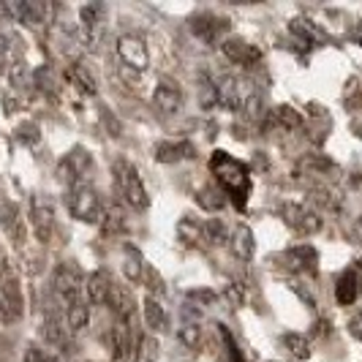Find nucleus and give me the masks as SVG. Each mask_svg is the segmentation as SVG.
I'll return each instance as SVG.
<instances>
[{
    "label": "nucleus",
    "mask_w": 362,
    "mask_h": 362,
    "mask_svg": "<svg viewBox=\"0 0 362 362\" xmlns=\"http://www.w3.org/2000/svg\"><path fill=\"white\" fill-rule=\"evenodd\" d=\"M177 235L185 245H191V248H197L202 240H204V232H202V226L197 221H191V218H182L180 223H177Z\"/></svg>",
    "instance_id": "nucleus-33"
},
{
    "label": "nucleus",
    "mask_w": 362,
    "mask_h": 362,
    "mask_svg": "<svg viewBox=\"0 0 362 362\" xmlns=\"http://www.w3.org/2000/svg\"><path fill=\"white\" fill-rule=\"evenodd\" d=\"M360 297V264L349 267L335 284V300L338 305H354Z\"/></svg>",
    "instance_id": "nucleus-16"
},
{
    "label": "nucleus",
    "mask_w": 362,
    "mask_h": 362,
    "mask_svg": "<svg viewBox=\"0 0 362 362\" xmlns=\"http://www.w3.org/2000/svg\"><path fill=\"white\" fill-rule=\"evenodd\" d=\"M88 297L93 305H107L109 289H112V275L107 270H93L88 275Z\"/></svg>",
    "instance_id": "nucleus-22"
},
{
    "label": "nucleus",
    "mask_w": 362,
    "mask_h": 362,
    "mask_svg": "<svg viewBox=\"0 0 362 362\" xmlns=\"http://www.w3.org/2000/svg\"><path fill=\"white\" fill-rule=\"evenodd\" d=\"M153 107L158 109V115L163 117H172L177 115L182 107V90L177 85V79L172 76H161L158 85H156V93H153Z\"/></svg>",
    "instance_id": "nucleus-8"
},
{
    "label": "nucleus",
    "mask_w": 362,
    "mask_h": 362,
    "mask_svg": "<svg viewBox=\"0 0 362 362\" xmlns=\"http://www.w3.org/2000/svg\"><path fill=\"white\" fill-rule=\"evenodd\" d=\"M22 362H47V354H44L38 346H28V349H25V357H22Z\"/></svg>",
    "instance_id": "nucleus-45"
},
{
    "label": "nucleus",
    "mask_w": 362,
    "mask_h": 362,
    "mask_svg": "<svg viewBox=\"0 0 362 362\" xmlns=\"http://www.w3.org/2000/svg\"><path fill=\"white\" fill-rule=\"evenodd\" d=\"M33 85H36L41 93H49V95H54V93L60 90V88H57V74H54L52 66L36 69V71H33Z\"/></svg>",
    "instance_id": "nucleus-34"
},
{
    "label": "nucleus",
    "mask_w": 362,
    "mask_h": 362,
    "mask_svg": "<svg viewBox=\"0 0 362 362\" xmlns=\"http://www.w3.org/2000/svg\"><path fill=\"white\" fill-rule=\"evenodd\" d=\"M281 344L286 346L297 360H308L310 357V341L305 335H300V332H286V335L281 338Z\"/></svg>",
    "instance_id": "nucleus-31"
},
{
    "label": "nucleus",
    "mask_w": 362,
    "mask_h": 362,
    "mask_svg": "<svg viewBox=\"0 0 362 362\" xmlns=\"http://www.w3.org/2000/svg\"><path fill=\"white\" fill-rule=\"evenodd\" d=\"M270 362H272V360H270Z\"/></svg>",
    "instance_id": "nucleus-52"
},
{
    "label": "nucleus",
    "mask_w": 362,
    "mask_h": 362,
    "mask_svg": "<svg viewBox=\"0 0 362 362\" xmlns=\"http://www.w3.org/2000/svg\"><path fill=\"white\" fill-rule=\"evenodd\" d=\"M270 120L275 126L286 128V131H300V128L305 126V120H303V115L297 112V109L286 107V104H281V107H275L270 112Z\"/></svg>",
    "instance_id": "nucleus-27"
},
{
    "label": "nucleus",
    "mask_w": 362,
    "mask_h": 362,
    "mask_svg": "<svg viewBox=\"0 0 362 362\" xmlns=\"http://www.w3.org/2000/svg\"><path fill=\"white\" fill-rule=\"evenodd\" d=\"M351 41L362 47V22H360V25H354V30H351Z\"/></svg>",
    "instance_id": "nucleus-48"
},
{
    "label": "nucleus",
    "mask_w": 362,
    "mask_h": 362,
    "mask_svg": "<svg viewBox=\"0 0 362 362\" xmlns=\"http://www.w3.org/2000/svg\"><path fill=\"white\" fill-rule=\"evenodd\" d=\"M107 305L112 308V313H115L117 319L128 322V319L134 316V310H136V297H134V291L128 289L126 284H117V281H112V289H109Z\"/></svg>",
    "instance_id": "nucleus-14"
},
{
    "label": "nucleus",
    "mask_w": 362,
    "mask_h": 362,
    "mask_svg": "<svg viewBox=\"0 0 362 362\" xmlns=\"http://www.w3.org/2000/svg\"><path fill=\"white\" fill-rule=\"evenodd\" d=\"M289 33L297 38L300 44H305L308 49H313V47H319V44H327V41H329L322 28H316L310 19H303V17L291 19V22H289Z\"/></svg>",
    "instance_id": "nucleus-15"
},
{
    "label": "nucleus",
    "mask_w": 362,
    "mask_h": 362,
    "mask_svg": "<svg viewBox=\"0 0 362 362\" xmlns=\"http://www.w3.org/2000/svg\"><path fill=\"white\" fill-rule=\"evenodd\" d=\"M25 313V297L19 289L17 278H3L0 281V322L14 325Z\"/></svg>",
    "instance_id": "nucleus-6"
},
{
    "label": "nucleus",
    "mask_w": 362,
    "mask_h": 362,
    "mask_svg": "<svg viewBox=\"0 0 362 362\" xmlns=\"http://www.w3.org/2000/svg\"><path fill=\"white\" fill-rule=\"evenodd\" d=\"M243 104V79L240 76H223L218 82V107L229 109V112H240Z\"/></svg>",
    "instance_id": "nucleus-19"
},
{
    "label": "nucleus",
    "mask_w": 362,
    "mask_h": 362,
    "mask_svg": "<svg viewBox=\"0 0 362 362\" xmlns=\"http://www.w3.org/2000/svg\"><path fill=\"white\" fill-rule=\"evenodd\" d=\"M286 259L291 262L294 270H303V272L319 270V254H316L313 245H297V248H289V251H286Z\"/></svg>",
    "instance_id": "nucleus-23"
},
{
    "label": "nucleus",
    "mask_w": 362,
    "mask_h": 362,
    "mask_svg": "<svg viewBox=\"0 0 362 362\" xmlns=\"http://www.w3.org/2000/svg\"><path fill=\"white\" fill-rule=\"evenodd\" d=\"M112 172H115V182H117L120 197H123L134 210H147L150 199H147L145 182H142V177H139V172H136L128 161H123V158L115 161Z\"/></svg>",
    "instance_id": "nucleus-3"
},
{
    "label": "nucleus",
    "mask_w": 362,
    "mask_h": 362,
    "mask_svg": "<svg viewBox=\"0 0 362 362\" xmlns=\"http://www.w3.org/2000/svg\"><path fill=\"white\" fill-rule=\"evenodd\" d=\"M44 14H47V6L33 3V0H17V3H8V17H14L22 25H30L38 28L44 25Z\"/></svg>",
    "instance_id": "nucleus-17"
},
{
    "label": "nucleus",
    "mask_w": 362,
    "mask_h": 362,
    "mask_svg": "<svg viewBox=\"0 0 362 362\" xmlns=\"http://www.w3.org/2000/svg\"><path fill=\"white\" fill-rule=\"evenodd\" d=\"M177 338H180V344L185 346V349H199L202 344V329L197 322H185V325L180 327V332H177Z\"/></svg>",
    "instance_id": "nucleus-39"
},
{
    "label": "nucleus",
    "mask_w": 362,
    "mask_h": 362,
    "mask_svg": "<svg viewBox=\"0 0 362 362\" xmlns=\"http://www.w3.org/2000/svg\"><path fill=\"white\" fill-rule=\"evenodd\" d=\"M185 158H197V147L188 139H180V142H161L156 147V161L158 163H177L185 161Z\"/></svg>",
    "instance_id": "nucleus-18"
},
{
    "label": "nucleus",
    "mask_w": 362,
    "mask_h": 362,
    "mask_svg": "<svg viewBox=\"0 0 362 362\" xmlns=\"http://www.w3.org/2000/svg\"><path fill=\"white\" fill-rule=\"evenodd\" d=\"M202 232H204V243L207 245H226L229 243V232H226V226L218 221V218H210L204 226H202Z\"/></svg>",
    "instance_id": "nucleus-32"
},
{
    "label": "nucleus",
    "mask_w": 362,
    "mask_h": 362,
    "mask_svg": "<svg viewBox=\"0 0 362 362\" xmlns=\"http://www.w3.org/2000/svg\"><path fill=\"white\" fill-rule=\"evenodd\" d=\"M93 169V158L85 147H74L71 153L57 163V180L66 188H71L76 182H88V175Z\"/></svg>",
    "instance_id": "nucleus-4"
},
{
    "label": "nucleus",
    "mask_w": 362,
    "mask_h": 362,
    "mask_svg": "<svg viewBox=\"0 0 362 362\" xmlns=\"http://www.w3.org/2000/svg\"><path fill=\"white\" fill-rule=\"evenodd\" d=\"M30 226L41 243H49L54 235V204L52 199H47L44 194L33 197L30 204Z\"/></svg>",
    "instance_id": "nucleus-9"
},
{
    "label": "nucleus",
    "mask_w": 362,
    "mask_h": 362,
    "mask_svg": "<svg viewBox=\"0 0 362 362\" xmlns=\"http://www.w3.org/2000/svg\"><path fill=\"white\" fill-rule=\"evenodd\" d=\"M109 335H112V362L136 360V341H139V338L131 335L128 322L117 319V322L112 325V332H109Z\"/></svg>",
    "instance_id": "nucleus-11"
},
{
    "label": "nucleus",
    "mask_w": 362,
    "mask_h": 362,
    "mask_svg": "<svg viewBox=\"0 0 362 362\" xmlns=\"http://www.w3.org/2000/svg\"><path fill=\"white\" fill-rule=\"evenodd\" d=\"M88 322H90V308H88V303L82 297L66 305V327L71 332H82L88 327Z\"/></svg>",
    "instance_id": "nucleus-25"
},
{
    "label": "nucleus",
    "mask_w": 362,
    "mask_h": 362,
    "mask_svg": "<svg viewBox=\"0 0 362 362\" xmlns=\"http://www.w3.org/2000/svg\"><path fill=\"white\" fill-rule=\"evenodd\" d=\"M117 54L134 71H147L150 66V52H147L145 38L139 36H120L117 38Z\"/></svg>",
    "instance_id": "nucleus-10"
},
{
    "label": "nucleus",
    "mask_w": 362,
    "mask_h": 362,
    "mask_svg": "<svg viewBox=\"0 0 362 362\" xmlns=\"http://www.w3.org/2000/svg\"><path fill=\"white\" fill-rule=\"evenodd\" d=\"M199 107L204 109V112H210V109L218 107V85L213 79H207V76L199 79Z\"/></svg>",
    "instance_id": "nucleus-36"
},
{
    "label": "nucleus",
    "mask_w": 362,
    "mask_h": 362,
    "mask_svg": "<svg viewBox=\"0 0 362 362\" xmlns=\"http://www.w3.org/2000/svg\"><path fill=\"white\" fill-rule=\"evenodd\" d=\"M3 270H6V262H3V256H0V275H3Z\"/></svg>",
    "instance_id": "nucleus-50"
},
{
    "label": "nucleus",
    "mask_w": 362,
    "mask_h": 362,
    "mask_svg": "<svg viewBox=\"0 0 362 362\" xmlns=\"http://www.w3.org/2000/svg\"><path fill=\"white\" fill-rule=\"evenodd\" d=\"M69 79H71L74 85H76V90L88 93V95H95V79H93V74L82 66V63H74L71 69H69Z\"/></svg>",
    "instance_id": "nucleus-29"
},
{
    "label": "nucleus",
    "mask_w": 362,
    "mask_h": 362,
    "mask_svg": "<svg viewBox=\"0 0 362 362\" xmlns=\"http://www.w3.org/2000/svg\"><path fill=\"white\" fill-rule=\"evenodd\" d=\"M223 297H226V303H229L232 308H243L245 300H248V294H245V286H243V284H229V286L223 289Z\"/></svg>",
    "instance_id": "nucleus-40"
},
{
    "label": "nucleus",
    "mask_w": 362,
    "mask_h": 362,
    "mask_svg": "<svg viewBox=\"0 0 362 362\" xmlns=\"http://www.w3.org/2000/svg\"><path fill=\"white\" fill-rule=\"evenodd\" d=\"M8 17V3H0V19Z\"/></svg>",
    "instance_id": "nucleus-49"
},
{
    "label": "nucleus",
    "mask_w": 362,
    "mask_h": 362,
    "mask_svg": "<svg viewBox=\"0 0 362 362\" xmlns=\"http://www.w3.org/2000/svg\"><path fill=\"white\" fill-rule=\"evenodd\" d=\"M44 338H47V344H52V346L66 344V325H63V316L54 308L47 310V319H44Z\"/></svg>",
    "instance_id": "nucleus-26"
},
{
    "label": "nucleus",
    "mask_w": 362,
    "mask_h": 362,
    "mask_svg": "<svg viewBox=\"0 0 362 362\" xmlns=\"http://www.w3.org/2000/svg\"><path fill=\"white\" fill-rule=\"evenodd\" d=\"M101 14H104V6L101 3H90V6H82L79 8V19H82V25H85V30H95L98 28V22H101Z\"/></svg>",
    "instance_id": "nucleus-38"
},
{
    "label": "nucleus",
    "mask_w": 362,
    "mask_h": 362,
    "mask_svg": "<svg viewBox=\"0 0 362 362\" xmlns=\"http://www.w3.org/2000/svg\"><path fill=\"white\" fill-rule=\"evenodd\" d=\"M191 303H199V305H216L218 303V294L213 289H191L185 294Z\"/></svg>",
    "instance_id": "nucleus-42"
},
{
    "label": "nucleus",
    "mask_w": 362,
    "mask_h": 362,
    "mask_svg": "<svg viewBox=\"0 0 362 362\" xmlns=\"http://www.w3.org/2000/svg\"><path fill=\"white\" fill-rule=\"evenodd\" d=\"M66 207L76 221L82 223H98L101 221V197L90 182H76L66 191Z\"/></svg>",
    "instance_id": "nucleus-2"
},
{
    "label": "nucleus",
    "mask_w": 362,
    "mask_h": 362,
    "mask_svg": "<svg viewBox=\"0 0 362 362\" xmlns=\"http://www.w3.org/2000/svg\"><path fill=\"white\" fill-rule=\"evenodd\" d=\"M197 202H199L204 210H210V213H218V210H223L226 207V194L221 191V188H202L199 194H197Z\"/></svg>",
    "instance_id": "nucleus-30"
},
{
    "label": "nucleus",
    "mask_w": 362,
    "mask_h": 362,
    "mask_svg": "<svg viewBox=\"0 0 362 362\" xmlns=\"http://www.w3.org/2000/svg\"><path fill=\"white\" fill-rule=\"evenodd\" d=\"M349 332H351L357 341H362V313H354V316L349 319Z\"/></svg>",
    "instance_id": "nucleus-46"
},
{
    "label": "nucleus",
    "mask_w": 362,
    "mask_h": 362,
    "mask_svg": "<svg viewBox=\"0 0 362 362\" xmlns=\"http://www.w3.org/2000/svg\"><path fill=\"white\" fill-rule=\"evenodd\" d=\"M98 117H101V123L107 126L109 136H120V131H123V128H120V120H117V117H115V115L109 112V107H101Z\"/></svg>",
    "instance_id": "nucleus-43"
},
{
    "label": "nucleus",
    "mask_w": 362,
    "mask_h": 362,
    "mask_svg": "<svg viewBox=\"0 0 362 362\" xmlns=\"http://www.w3.org/2000/svg\"><path fill=\"white\" fill-rule=\"evenodd\" d=\"M216 327H218V335H221V344H223V351H226L229 362H243V351H240V346H237L235 335L229 332V327L226 325H216Z\"/></svg>",
    "instance_id": "nucleus-37"
},
{
    "label": "nucleus",
    "mask_w": 362,
    "mask_h": 362,
    "mask_svg": "<svg viewBox=\"0 0 362 362\" xmlns=\"http://www.w3.org/2000/svg\"><path fill=\"white\" fill-rule=\"evenodd\" d=\"M281 216H284V221L289 223L297 235H316L325 226V221H322V216L316 210H308L305 204H294V202L284 204Z\"/></svg>",
    "instance_id": "nucleus-7"
},
{
    "label": "nucleus",
    "mask_w": 362,
    "mask_h": 362,
    "mask_svg": "<svg viewBox=\"0 0 362 362\" xmlns=\"http://www.w3.org/2000/svg\"><path fill=\"white\" fill-rule=\"evenodd\" d=\"M82 281H85V275H82V270H79L74 262H63V264L54 270L52 289H54V294L63 300V305H69V303L82 297Z\"/></svg>",
    "instance_id": "nucleus-5"
},
{
    "label": "nucleus",
    "mask_w": 362,
    "mask_h": 362,
    "mask_svg": "<svg viewBox=\"0 0 362 362\" xmlns=\"http://www.w3.org/2000/svg\"><path fill=\"white\" fill-rule=\"evenodd\" d=\"M351 240H354V243H362V218L354 223V229H351Z\"/></svg>",
    "instance_id": "nucleus-47"
},
{
    "label": "nucleus",
    "mask_w": 362,
    "mask_h": 362,
    "mask_svg": "<svg viewBox=\"0 0 362 362\" xmlns=\"http://www.w3.org/2000/svg\"><path fill=\"white\" fill-rule=\"evenodd\" d=\"M101 229L107 235H117L126 229V216L120 213V207H109V210H101Z\"/></svg>",
    "instance_id": "nucleus-35"
},
{
    "label": "nucleus",
    "mask_w": 362,
    "mask_h": 362,
    "mask_svg": "<svg viewBox=\"0 0 362 362\" xmlns=\"http://www.w3.org/2000/svg\"><path fill=\"white\" fill-rule=\"evenodd\" d=\"M226 30H229V19L213 17V14H197V17H191V33L199 36L204 44H216Z\"/></svg>",
    "instance_id": "nucleus-13"
},
{
    "label": "nucleus",
    "mask_w": 362,
    "mask_h": 362,
    "mask_svg": "<svg viewBox=\"0 0 362 362\" xmlns=\"http://www.w3.org/2000/svg\"><path fill=\"white\" fill-rule=\"evenodd\" d=\"M229 245H232V254L240 259V262H251L256 251V240H254V229L245 226V223H237L232 237H229Z\"/></svg>",
    "instance_id": "nucleus-20"
},
{
    "label": "nucleus",
    "mask_w": 362,
    "mask_h": 362,
    "mask_svg": "<svg viewBox=\"0 0 362 362\" xmlns=\"http://www.w3.org/2000/svg\"><path fill=\"white\" fill-rule=\"evenodd\" d=\"M145 272H147V289L153 291V294H166V286H163V281H161V275L153 270L150 264H145Z\"/></svg>",
    "instance_id": "nucleus-44"
},
{
    "label": "nucleus",
    "mask_w": 362,
    "mask_h": 362,
    "mask_svg": "<svg viewBox=\"0 0 362 362\" xmlns=\"http://www.w3.org/2000/svg\"><path fill=\"white\" fill-rule=\"evenodd\" d=\"M17 139L22 142V145L33 147L41 139V131H38L36 123H22V126L17 128Z\"/></svg>",
    "instance_id": "nucleus-41"
},
{
    "label": "nucleus",
    "mask_w": 362,
    "mask_h": 362,
    "mask_svg": "<svg viewBox=\"0 0 362 362\" xmlns=\"http://www.w3.org/2000/svg\"><path fill=\"white\" fill-rule=\"evenodd\" d=\"M221 52L226 54V60H232L237 66H245V69H251V66H256V63L262 60V49L254 47V44H248L245 38H240V36L223 38Z\"/></svg>",
    "instance_id": "nucleus-12"
},
{
    "label": "nucleus",
    "mask_w": 362,
    "mask_h": 362,
    "mask_svg": "<svg viewBox=\"0 0 362 362\" xmlns=\"http://www.w3.org/2000/svg\"><path fill=\"white\" fill-rule=\"evenodd\" d=\"M142 313H145V325L153 332H166L169 329V316H166V310L156 297H147L142 303Z\"/></svg>",
    "instance_id": "nucleus-24"
},
{
    "label": "nucleus",
    "mask_w": 362,
    "mask_h": 362,
    "mask_svg": "<svg viewBox=\"0 0 362 362\" xmlns=\"http://www.w3.org/2000/svg\"><path fill=\"white\" fill-rule=\"evenodd\" d=\"M210 169L216 175V182L221 185V191L226 197H232L235 204L243 210L245 207V197L251 194V175H248V166L243 161L232 158L229 153L216 150L213 158H210Z\"/></svg>",
    "instance_id": "nucleus-1"
},
{
    "label": "nucleus",
    "mask_w": 362,
    "mask_h": 362,
    "mask_svg": "<svg viewBox=\"0 0 362 362\" xmlns=\"http://www.w3.org/2000/svg\"><path fill=\"white\" fill-rule=\"evenodd\" d=\"M297 172L308 175V177H327V175H338V166L322 153H310V156L297 161Z\"/></svg>",
    "instance_id": "nucleus-21"
},
{
    "label": "nucleus",
    "mask_w": 362,
    "mask_h": 362,
    "mask_svg": "<svg viewBox=\"0 0 362 362\" xmlns=\"http://www.w3.org/2000/svg\"><path fill=\"white\" fill-rule=\"evenodd\" d=\"M126 259H123V272H126L128 281H134V284H139L142 278H145V259L142 254L134 248V245H126Z\"/></svg>",
    "instance_id": "nucleus-28"
},
{
    "label": "nucleus",
    "mask_w": 362,
    "mask_h": 362,
    "mask_svg": "<svg viewBox=\"0 0 362 362\" xmlns=\"http://www.w3.org/2000/svg\"><path fill=\"white\" fill-rule=\"evenodd\" d=\"M47 362H60V360H47Z\"/></svg>",
    "instance_id": "nucleus-51"
}]
</instances>
